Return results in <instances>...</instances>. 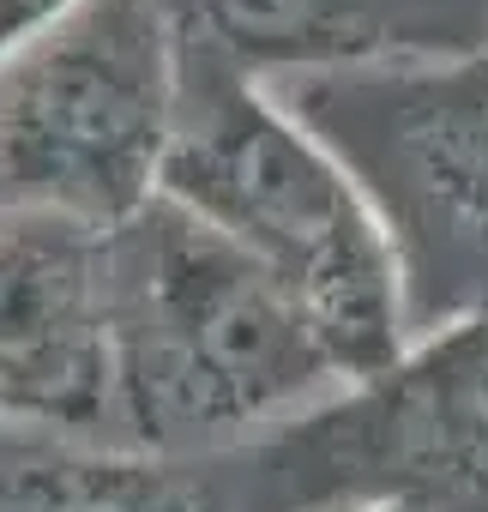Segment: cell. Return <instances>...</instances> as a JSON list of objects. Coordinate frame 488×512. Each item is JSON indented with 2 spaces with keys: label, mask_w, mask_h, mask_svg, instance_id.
I'll list each match as a JSON object with an SVG mask.
<instances>
[{
  "label": "cell",
  "mask_w": 488,
  "mask_h": 512,
  "mask_svg": "<svg viewBox=\"0 0 488 512\" xmlns=\"http://www.w3.org/2000/svg\"><path fill=\"white\" fill-rule=\"evenodd\" d=\"M163 0H73L0 61V205L97 229L157 199L181 115Z\"/></svg>",
  "instance_id": "obj_3"
},
{
  "label": "cell",
  "mask_w": 488,
  "mask_h": 512,
  "mask_svg": "<svg viewBox=\"0 0 488 512\" xmlns=\"http://www.w3.org/2000/svg\"><path fill=\"white\" fill-rule=\"evenodd\" d=\"M0 512H235V494L223 458H163L0 416Z\"/></svg>",
  "instance_id": "obj_8"
},
{
  "label": "cell",
  "mask_w": 488,
  "mask_h": 512,
  "mask_svg": "<svg viewBox=\"0 0 488 512\" xmlns=\"http://www.w3.org/2000/svg\"><path fill=\"white\" fill-rule=\"evenodd\" d=\"M181 49L260 85L440 67L488 49V0H163Z\"/></svg>",
  "instance_id": "obj_7"
},
{
  "label": "cell",
  "mask_w": 488,
  "mask_h": 512,
  "mask_svg": "<svg viewBox=\"0 0 488 512\" xmlns=\"http://www.w3.org/2000/svg\"><path fill=\"white\" fill-rule=\"evenodd\" d=\"M344 386L284 284L211 223L157 193L109 229V440L217 458Z\"/></svg>",
  "instance_id": "obj_1"
},
{
  "label": "cell",
  "mask_w": 488,
  "mask_h": 512,
  "mask_svg": "<svg viewBox=\"0 0 488 512\" xmlns=\"http://www.w3.org/2000/svg\"><path fill=\"white\" fill-rule=\"evenodd\" d=\"M374 512H404V506H374Z\"/></svg>",
  "instance_id": "obj_9"
},
{
  "label": "cell",
  "mask_w": 488,
  "mask_h": 512,
  "mask_svg": "<svg viewBox=\"0 0 488 512\" xmlns=\"http://www.w3.org/2000/svg\"><path fill=\"white\" fill-rule=\"evenodd\" d=\"M374 199L410 296V332L488 308V49L272 85Z\"/></svg>",
  "instance_id": "obj_5"
},
{
  "label": "cell",
  "mask_w": 488,
  "mask_h": 512,
  "mask_svg": "<svg viewBox=\"0 0 488 512\" xmlns=\"http://www.w3.org/2000/svg\"><path fill=\"white\" fill-rule=\"evenodd\" d=\"M0 416L109 440V229L0 205Z\"/></svg>",
  "instance_id": "obj_6"
},
{
  "label": "cell",
  "mask_w": 488,
  "mask_h": 512,
  "mask_svg": "<svg viewBox=\"0 0 488 512\" xmlns=\"http://www.w3.org/2000/svg\"><path fill=\"white\" fill-rule=\"evenodd\" d=\"M229 458L235 512H488V308Z\"/></svg>",
  "instance_id": "obj_4"
},
{
  "label": "cell",
  "mask_w": 488,
  "mask_h": 512,
  "mask_svg": "<svg viewBox=\"0 0 488 512\" xmlns=\"http://www.w3.org/2000/svg\"><path fill=\"white\" fill-rule=\"evenodd\" d=\"M181 55V115L157 193L278 278L350 386L386 374L416 332L374 199L272 85Z\"/></svg>",
  "instance_id": "obj_2"
}]
</instances>
